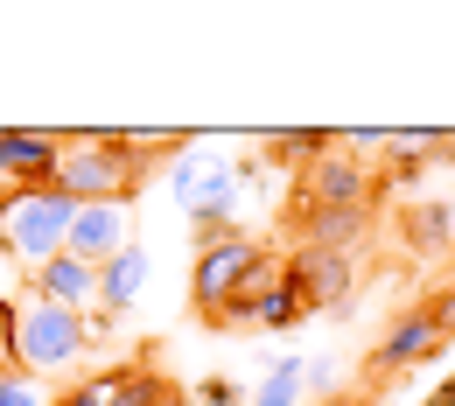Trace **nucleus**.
Wrapping results in <instances>:
<instances>
[{
    "mask_svg": "<svg viewBox=\"0 0 455 406\" xmlns=\"http://www.w3.org/2000/svg\"><path fill=\"white\" fill-rule=\"evenodd\" d=\"M106 406H182V393L162 371H119V378H106Z\"/></svg>",
    "mask_w": 455,
    "mask_h": 406,
    "instance_id": "13",
    "label": "nucleus"
},
{
    "mask_svg": "<svg viewBox=\"0 0 455 406\" xmlns=\"http://www.w3.org/2000/svg\"><path fill=\"white\" fill-rule=\"evenodd\" d=\"M28 288L43 294V301H57V308L77 315L84 301H99V267H84L77 252H57L50 267H36V274H28Z\"/></svg>",
    "mask_w": 455,
    "mask_h": 406,
    "instance_id": "10",
    "label": "nucleus"
},
{
    "mask_svg": "<svg viewBox=\"0 0 455 406\" xmlns=\"http://www.w3.org/2000/svg\"><path fill=\"white\" fill-rule=\"evenodd\" d=\"M140 288H148V245H126V252H113V259L99 267V308H106V315H119Z\"/></svg>",
    "mask_w": 455,
    "mask_h": 406,
    "instance_id": "11",
    "label": "nucleus"
},
{
    "mask_svg": "<svg viewBox=\"0 0 455 406\" xmlns=\"http://www.w3.org/2000/svg\"><path fill=\"white\" fill-rule=\"evenodd\" d=\"M350 252H294V288H301V301L308 308H337V301H350Z\"/></svg>",
    "mask_w": 455,
    "mask_h": 406,
    "instance_id": "9",
    "label": "nucleus"
},
{
    "mask_svg": "<svg viewBox=\"0 0 455 406\" xmlns=\"http://www.w3.org/2000/svg\"><path fill=\"white\" fill-rule=\"evenodd\" d=\"M57 169H63V133L0 126V203L28 196V189H57Z\"/></svg>",
    "mask_w": 455,
    "mask_h": 406,
    "instance_id": "5",
    "label": "nucleus"
},
{
    "mask_svg": "<svg viewBox=\"0 0 455 406\" xmlns=\"http://www.w3.org/2000/svg\"><path fill=\"white\" fill-rule=\"evenodd\" d=\"M0 406H43V393L28 378H0Z\"/></svg>",
    "mask_w": 455,
    "mask_h": 406,
    "instance_id": "20",
    "label": "nucleus"
},
{
    "mask_svg": "<svg viewBox=\"0 0 455 406\" xmlns=\"http://www.w3.org/2000/svg\"><path fill=\"white\" fill-rule=\"evenodd\" d=\"M252 259H259V245L252 238H218V245H196V281H189V301H196V315L204 322H231V301L245 288V274H252Z\"/></svg>",
    "mask_w": 455,
    "mask_h": 406,
    "instance_id": "4",
    "label": "nucleus"
},
{
    "mask_svg": "<svg viewBox=\"0 0 455 406\" xmlns=\"http://www.w3.org/2000/svg\"><path fill=\"white\" fill-rule=\"evenodd\" d=\"M57 406H106V378H99V386H70Z\"/></svg>",
    "mask_w": 455,
    "mask_h": 406,
    "instance_id": "21",
    "label": "nucleus"
},
{
    "mask_svg": "<svg viewBox=\"0 0 455 406\" xmlns=\"http://www.w3.org/2000/svg\"><path fill=\"white\" fill-rule=\"evenodd\" d=\"M406 245H413V252L449 245V203H420V211H406Z\"/></svg>",
    "mask_w": 455,
    "mask_h": 406,
    "instance_id": "17",
    "label": "nucleus"
},
{
    "mask_svg": "<svg viewBox=\"0 0 455 406\" xmlns=\"http://www.w3.org/2000/svg\"><path fill=\"white\" fill-rule=\"evenodd\" d=\"M435 315H442V330L455 337V288H442V301H435Z\"/></svg>",
    "mask_w": 455,
    "mask_h": 406,
    "instance_id": "23",
    "label": "nucleus"
},
{
    "mask_svg": "<svg viewBox=\"0 0 455 406\" xmlns=\"http://www.w3.org/2000/svg\"><path fill=\"white\" fill-rule=\"evenodd\" d=\"M301 393H308V364L301 357H274L267 364V386L252 393V406H301Z\"/></svg>",
    "mask_w": 455,
    "mask_h": 406,
    "instance_id": "14",
    "label": "nucleus"
},
{
    "mask_svg": "<svg viewBox=\"0 0 455 406\" xmlns=\"http://www.w3.org/2000/svg\"><path fill=\"white\" fill-rule=\"evenodd\" d=\"M301 196H308V211H364V196H371V162H357V155L343 147V133H337V147L301 169Z\"/></svg>",
    "mask_w": 455,
    "mask_h": 406,
    "instance_id": "6",
    "label": "nucleus"
},
{
    "mask_svg": "<svg viewBox=\"0 0 455 406\" xmlns=\"http://www.w3.org/2000/svg\"><path fill=\"white\" fill-rule=\"evenodd\" d=\"M70 218H77V203H70L63 189L7 196V203H0V245H7L21 267H50L63 245H70Z\"/></svg>",
    "mask_w": 455,
    "mask_h": 406,
    "instance_id": "2",
    "label": "nucleus"
},
{
    "mask_svg": "<svg viewBox=\"0 0 455 406\" xmlns=\"http://www.w3.org/2000/svg\"><path fill=\"white\" fill-rule=\"evenodd\" d=\"M204 406H238V386L231 378H204Z\"/></svg>",
    "mask_w": 455,
    "mask_h": 406,
    "instance_id": "22",
    "label": "nucleus"
},
{
    "mask_svg": "<svg viewBox=\"0 0 455 406\" xmlns=\"http://www.w3.org/2000/svg\"><path fill=\"white\" fill-rule=\"evenodd\" d=\"M84 315H70L57 301H43V294H28L21 301V330H14V364L21 371H70L77 357H84Z\"/></svg>",
    "mask_w": 455,
    "mask_h": 406,
    "instance_id": "3",
    "label": "nucleus"
},
{
    "mask_svg": "<svg viewBox=\"0 0 455 406\" xmlns=\"http://www.w3.org/2000/svg\"><path fill=\"white\" fill-rule=\"evenodd\" d=\"M337 147V133H315V126H301V133H267V155H281V162H323Z\"/></svg>",
    "mask_w": 455,
    "mask_h": 406,
    "instance_id": "16",
    "label": "nucleus"
},
{
    "mask_svg": "<svg viewBox=\"0 0 455 406\" xmlns=\"http://www.w3.org/2000/svg\"><path fill=\"white\" fill-rule=\"evenodd\" d=\"M442 344H449L442 315H435V308H406V315H393V330L379 337V350H371V371H406V364L435 357Z\"/></svg>",
    "mask_w": 455,
    "mask_h": 406,
    "instance_id": "7",
    "label": "nucleus"
},
{
    "mask_svg": "<svg viewBox=\"0 0 455 406\" xmlns=\"http://www.w3.org/2000/svg\"><path fill=\"white\" fill-rule=\"evenodd\" d=\"M427 406H455V371L442 378V386H435V400H427Z\"/></svg>",
    "mask_w": 455,
    "mask_h": 406,
    "instance_id": "24",
    "label": "nucleus"
},
{
    "mask_svg": "<svg viewBox=\"0 0 455 406\" xmlns=\"http://www.w3.org/2000/svg\"><path fill=\"white\" fill-rule=\"evenodd\" d=\"M364 238V211H308L301 218V245L308 252H350Z\"/></svg>",
    "mask_w": 455,
    "mask_h": 406,
    "instance_id": "12",
    "label": "nucleus"
},
{
    "mask_svg": "<svg viewBox=\"0 0 455 406\" xmlns=\"http://www.w3.org/2000/svg\"><path fill=\"white\" fill-rule=\"evenodd\" d=\"M133 238H126V211L119 203H77V218H70V245L63 252H77L84 267H106L113 252H126Z\"/></svg>",
    "mask_w": 455,
    "mask_h": 406,
    "instance_id": "8",
    "label": "nucleus"
},
{
    "mask_svg": "<svg viewBox=\"0 0 455 406\" xmlns=\"http://www.w3.org/2000/svg\"><path fill=\"white\" fill-rule=\"evenodd\" d=\"M14 330H21V308L0 294V364H14Z\"/></svg>",
    "mask_w": 455,
    "mask_h": 406,
    "instance_id": "19",
    "label": "nucleus"
},
{
    "mask_svg": "<svg viewBox=\"0 0 455 406\" xmlns=\"http://www.w3.org/2000/svg\"><path fill=\"white\" fill-rule=\"evenodd\" d=\"M140 175H148V162L126 155L113 140V126H106V133H70V140H63L57 189L70 203H119V196L140 189Z\"/></svg>",
    "mask_w": 455,
    "mask_h": 406,
    "instance_id": "1",
    "label": "nucleus"
},
{
    "mask_svg": "<svg viewBox=\"0 0 455 406\" xmlns=\"http://www.w3.org/2000/svg\"><path fill=\"white\" fill-rule=\"evenodd\" d=\"M301 315H308V301H301V288H294V274H287L267 301H252V322H267V330H287V322H301Z\"/></svg>",
    "mask_w": 455,
    "mask_h": 406,
    "instance_id": "15",
    "label": "nucleus"
},
{
    "mask_svg": "<svg viewBox=\"0 0 455 406\" xmlns=\"http://www.w3.org/2000/svg\"><path fill=\"white\" fill-rule=\"evenodd\" d=\"M337 386H343V364H337V357H315V364H308V393H323V400H330Z\"/></svg>",
    "mask_w": 455,
    "mask_h": 406,
    "instance_id": "18",
    "label": "nucleus"
}]
</instances>
